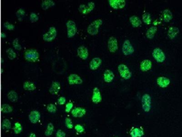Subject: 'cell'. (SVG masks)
I'll return each mask as SVG.
<instances>
[{"label":"cell","instance_id":"836d02e7","mask_svg":"<svg viewBox=\"0 0 182 137\" xmlns=\"http://www.w3.org/2000/svg\"><path fill=\"white\" fill-rule=\"evenodd\" d=\"M16 16H17L18 20H23V18L24 17L25 14V11L23 8H19L17 10L16 13Z\"/></svg>","mask_w":182,"mask_h":137},{"label":"cell","instance_id":"d6986e66","mask_svg":"<svg viewBox=\"0 0 182 137\" xmlns=\"http://www.w3.org/2000/svg\"><path fill=\"white\" fill-rule=\"evenodd\" d=\"M152 67V63L150 60H144L140 64V70L143 72L148 71L150 70Z\"/></svg>","mask_w":182,"mask_h":137},{"label":"cell","instance_id":"f35d334b","mask_svg":"<svg viewBox=\"0 0 182 137\" xmlns=\"http://www.w3.org/2000/svg\"><path fill=\"white\" fill-rule=\"evenodd\" d=\"M12 45L14 46V48L17 50H21V46L19 43V39L18 38L14 39V40H13L12 42Z\"/></svg>","mask_w":182,"mask_h":137},{"label":"cell","instance_id":"cb8c5ba5","mask_svg":"<svg viewBox=\"0 0 182 137\" xmlns=\"http://www.w3.org/2000/svg\"><path fill=\"white\" fill-rule=\"evenodd\" d=\"M158 31V28L155 26H151L147 30L146 32V37L148 38V39H152L155 36V34L157 33Z\"/></svg>","mask_w":182,"mask_h":137},{"label":"cell","instance_id":"f1b7e54d","mask_svg":"<svg viewBox=\"0 0 182 137\" xmlns=\"http://www.w3.org/2000/svg\"><path fill=\"white\" fill-rule=\"evenodd\" d=\"M8 97L9 100L11 101L12 102H16L18 100V96L17 92L14 91V90L10 91L8 94Z\"/></svg>","mask_w":182,"mask_h":137},{"label":"cell","instance_id":"5b68a950","mask_svg":"<svg viewBox=\"0 0 182 137\" xmlns=\"http://www.w3.org/2000/svg\"><path fill=\"white\" fill-rule=\"evenodd\" d=\"M66 26L67 37H73L77 32V25L75 22L72 20H68L66 22Z\"/></svg>","mask_w":182,"mask_h":137},{"label":"cell","instance_id":"bcb514c9","mask_svg":"<svg viewBox=\"0 0 182 137\" xmlns=\"http://www.w3.org/2000/svg\"><path fill=\"white\" fill-rule=\"evenodd\" d=\"M1 35V37H2V38H5L6 37V34L5 33H4V32H2Z\"/></svg>","mask_w":182,"mask_h":137},{"label":"cell","instance_id":"f546056e","mask_svg":"<svg viewBox=\"0 0 182 137\" xmlns=\"http://www.w3.org/2000/svg\"><path fill=\"white\" fill-rule=\"evenodd\" d=\"M142 19L144 23L147 25H150L152 23V18L151 14L148 12H146L143 14Z\"/></svg>","mask_w":182,"mask_h":137},{"label":"cell","instance_id":"d590c367","mask_svg":"<svg viewBox=\"0 0 182 137\" xmlns=\"http://www.w3.org/2000/svg\"><path fill=\"white\" fill-rule=\"evenodd\" d=\"M2 128L5 130H9L11 128V123L8 119H4L2 122Z\"/></svg>","mask_w":182,"mask_h":137},{"label":"cell","instance_id":"4316f807","mask_svg":"<svg viewBox=\"0 0 182 137\" xmlns=\"http://www.w3.org/2000/svg\"><path fill=\"white\" fill-rule=\"evenodd\" d=\"M23 88L27 91H34L36 89V86L34 83L31 81H26L23 84Z\"/></svg>","mask_w":182,"mask_h":137},{"label":"cell","instance_id":"d6a6232c","mask_svg":"<svg viewBox=\"0 0 182 137\" xmlns=\"http://www.w3.org/2000/svg\"><path fill=\"white\" fill-rule=\"evenodd\" d=\"M6 52L7 55H8L9 58H10V60H14V58L16 57V56H17L16 53L13 50V49H12L11 48H9L7 49L6 50Z\"/></svg>","mask_w":182,"mask_h":137},{"label":"cell","instance_id":"e575fe53","mask_svg":"<svg viewBox=\"0 0 182 137\" xmlns=\"http://www.w3.org/2000/svg\"><path fill=\"white\" fill-rule=\"evenodd\" d=\"M2 111L4 113H10L13 110V108L11 106H10L8 104H3L1 108Z\"/></svg>","mask_w":182,"mask_h":137},{"label":"cell","instance_id":"7bdbcfd3","mask_svg":"<svg viewBox=\"0 0 182 137\" xmlns=\"http://www.w3.org/2000/svg\"><path fill=\"white\" fill-rule=\"evenodd\" d=\"M75 130L78 133H82L85 131V128L83 127L80 124H77L75 126Z\"/></svg>","mask_w":182,"mask_h":137},{"label":"cell","instance_id":"7c38bea8","mask_svg":"<svg viewBox=\"0 0 182 137\" xmlns=\"http://www.w3.org/2000/svg\"><path fill=\"white\" fill-rule=\"evenodd\" d=\"M68 82L70 85H79L83 83L82 78L77 74H72L67 78Z\"/></svg>","mask_w":182,"mask_h":137},{"label":"cell","instance_id":"e0dca14e","mask_svg":"<svg viewBox=\"0 0 182 137\" xmlns=\"http://www.w3.org/2000/svg\"><path fill=\"white\" fill-rule=\"evenodd\" d=\"M158 85L161 88H166L170 85L171 80L170 79L165 77H159L158 78L157 80Z\"/></svg>","mask_w":182,"mask_h":137},{"label":"cell","instance_id":"52a82bcc","mask_svg":"<svg viewBox=\"0 0 182 137\" xmlns=\"http://www.w3.org/2000/svg\"><path fill=\"white\" fill-rule=\"evenodd\" d=\"M152 56L154 60L158 63H162L166 60V55L162 49L159 48L154 49L152 52Z\"/></svg>","mask_w":182,"mask_h":137},{"label":"cell","instance_id":"b9f144b4","mask_svg":"<svg viewBox=\"0 0 182 137\" xmlns=\"http://www.w3.org/2000/svg\"><path fill=\"white\" fill-rule=\"evenodd\" d=\"M73 107V104L72 102H68L66 105L65 111L66 112H69L71 111Z\"/></svg>","mask_w":182,"mask_h":137},{"label":"cell","instance_id":"6da1fadb","mask_svg":"<svg viewBox=\"0 0 182 137\" xmlns=\"http://www.w3.org/2000/svg\"><path fill=\"white\" fill-rule=\"evenodd\" d=\"M102 24V20L101 19H97L91 22L87 28V32L91 35H95L98 33L99 28Z\"/></svg>","mask_w":182,"mask_h":137},{"label":"cell","instance_id":"1f68e13d","mask_svg":"<svg viewBox=\"0 0 182 137\" xmlns=\"http://www.w3.org/2000/svg\"><path fill=\"white\" fill-rule=\"evenodd\" d=\"M13 129L16 134H19L23 131V126L20 123L16 122L14 123Z\"/></svg>","mask_w":182,"mask_h":137},{"label":"cell","instance_id":"277c9868","mask_svg":"<svg viewBox=\"0 0 182 137\" xmlns=\"http://www.w3.org/2000/svg\"><path fill=\"white\" fill-rule=\"evenodd\" d=\"M142 106L143 110L146 112H148L152 107L151 96L148 94H144L142 97Z\"/></svg>","mask_w":182,"mask_h":137},{"label":"cell","instance_id":"7402d4cb","mask_svg":"<svg viewBox=\"0 0 182 137\" xmlns=\"http://www.w3.org/2000/svg\"><path fill=\"white\" fill-rule=\"evenodd\" d=\"M129 20H130V22L131 23L133 27H135V28L140 27V26L142 25V20H140V18L137 16H135V15L132 16L130 17Z\"/></svg>","mask_w":182,"mask_h":137},{"label":"cell","instance_id":"4fadbf2b","mask_svg":"<svg viewBox=\"0 0 182 137\" xmlns=\"http://www.w3.org/2000/svg\"><path fill=\"white\" fill-rule=\"evenodd\" d=\"M77 54L79 57L83 60H87L89 56V51L85 46H81L77 49Z\"/></svg>","mask_w":182,"mask_h":137},{"label":"cell","instance_id":"83f0119b","mask_svg":"<svg viewBox=\"0 0 182 137\" xmlns=\"http://www.w3.org/2000/svg\"><path fill=\"white\" fill-rule=\"evenodd\" d=\"M55 2L52 0H44L41 3V7L43 10H47L49 8L54 6Z\"/></svg>","mask_w":182,"mask_h":137},{"label":"cell","instance_id":"8fae6325","mask_svg":"<svg viewBox=\"0 0 182 137\" xmlns=\"http://www.w3.org/2000/svg\"><path fill=\"white\" fill-rule=\"evenodd\" d=\"M108 3L112 8L117 10L123 8L125 6L126 2L125 0H109Z\"/></svg>","mask_w":182,"mask_h":137},{"label":"cell","instance_id":"3957f363","mask_svg":"<svg viewBox=\"0 0 182 137\" xmlns=\"http://www.w3.org/2000/svg\"><path fill=\"white\" fill-rule=\"evenodd\" d=\"M118 70L120 76L125 80L129 79L132 76V74L129 68L124 64H119L118 66Z\"/></svg>","mask_w":182,"mask_h":137},{"label":"cell","instance_id":"ffe728a7","mask_svg":"<svg viewBox=\"0 0 182 137\" xmlns=\"http://www.w3.org/2000/svg\"><path fill=\"white\" fill-rule=\"evenodd\" d=\"M61 89L60 84L57 81H54L51 84V86L49 89L50 93L53 95L57 94Z\"/></svg>","mask_w":182,"mask_h":137},{"label":"cell","instance_id":"ee69618b","mask_svg":"<svg viewBox=\"0 0 182 137\" xmlns=\"http://www.w3.org/2000/svg\"><path fill=\"white\" fill-rule=\"evenodd\" d=\"M57 102L60 105H63L66 103V98L64 97H60L57 100Z\"/></svg>","mask_w":182,"mask_h":137},{"label":"cell","instance_id":"8d00e7d4","mask_svg":"<svg viewBox=\"0 0 182 137\" xmlns=\"http://www.w3.org/2000/svg\"><path fill=\"white\" fill-rule=\"evenodd\" d=\"M47 109L49 112L54 113V112H56V111L57 110V108H56V106H55L54 104L50 103L47 107Z\"/></svg>","mask_w":182,"mask_h":137},{"label":"cell","instance_id":"ba28073f","mask_svg":"<svg viewBox=\"0 0 182 137\" xmlns=\"http://www.w3.org/2000/svg\"><path fill=\"white\" fill-rule=\"evenodd\" d=\"M122 51L123 54L125 56L130 55L134 53V47L129 40H125L124 41L122 47Z\"/></svg>","mask_w":182,"mask_h":137},{"label":"cell","instance_id":"5bb4252c","mask_svg":"<svg viewBox=\"0 0 182 137\" xmlns=\"http://www.w3.org/2000/svg\"><path fill=\"white\" fill-rule=\"evenodd\" d=\"M91 100L94 103H96V104L100 102L102 100L101 93L100 92V89H98L97 87H95L93 89V93H92Z\"/></svg>","mask_w":182,"mask_h":137},{"label":"cell","instance_id":"4dcf8cb0","mask_svg":"<svg viewBox=\"0 0 182 137\" xmlns=\"http://www.w3.org/2000/svg\"><path fill=\"white\" fill-rule=\"evenodd\" d=\"M54 131V126L53 124L49 123L47 127V129L45 131V135L46 136H50L53 133Z\"/></svg>","mask_w":182,"mask_h":137},{"label":"cell","instance_id":"8992f818","mask_svg":"<svg viewBox=\"0 0 182 137\" xmlns=\"http://www.w3.org/2000/svg\"><path fill=\"white\" fill-rule=\"evenodd\" d=\"M57 35V30L56 29L51 26L48 30V31L47 32L43 35V39L45 41L50 42L54 40Z\"/></svg>","mask_w":182,"mask_h":137},{"label":"cell","instance_id":"7dc6e473","mask_svg":"<svg viewBox=\"0 0 182 137\" xmlns=\"http://www.w3.org/2000/svg\"><path fill=\"white\" fill-rule=\"evenodd\" d=\"M29 137H36V135H35V134L33 133H31L30 135L29 136Z\"/></svg>","mask_w":182,"mask_h":137},{"label":"cell","instance_id":"ab89813d","mask_svg":"<svg viewBox=\"0 0 182 137\" xmlns=\"http://www.w3.org/2000/svg\"><path fill=\"white\" fill-rule=\"evenodd\" d=\"M65 125L66 127L69 129H72L73 128V122L72 121L71 119H70L68 117L66 118Z\"/></svg>","mask_w":182,"mask_h":137},{"label":"cell","instance_id":"60d3db41","mask_svg":"<svg viewBox=\"0 0 182 137\" xmlns=\"http://www.w3.org/2000/svg\"><path fill=\"white\" fill-rule=\"evenodd\" d=\"M4 26L6 27V29H8L10 31H12L14 29V25H13L11 23H9V22H6L4 23Z\"/></svg>","mask_w":182,"mask_h":137},{"label":"cell","instance_id":"9a60e30c","mask_svg":"<svg viewBox=\"0 0 182 137\" xmlns=\"http://www.w3.org/2000/svg\"><path fill=\"white\" fill-rule=\"evenodd\" d=\"M102 61L100 57H94L89 63V67L92 70H96L102 64Z\"/></svg>","mask_w":182,"mask_h":137},{"label":"cell","instance_id":"603a6c76","mask_svg":"<svg viewBox=\"0 0 182 137\" xmlns=\"http://www.w3.org/2000/svg\"><path fill=\"white\" fill-rule=\"evenodd\" d=\"M130 134L131 137H142L144 135V132L142 128H135L131 130Z\"/></svg>","mask_w":182,"mask_h":137},{"label":"cell","instance_id":"2e32d148","mask_svg":"<svg viewBox=\"0 0 182 137\" xmlns=\"http://www.w3.org/2000/svg\"><path fill=\"white\" fill-rule=\"evenodd\" d=\"M72 115L76 118L82 117L86 114V110L83 107H77L72 110Z\"/></svg>","mask_w":182,"mask_h":137},{"label":"cell","instance_id":"74e56055","mask_svg":"<svg viewBox=\"0 0 182 137\" xmlns=\"http://www.w3.org/2000/svg\"><path fill=\"white\" fill-rule=\"evenodd\" d=\"M29 19L32 23H35L39 20V16L34 12H32L29 15Z\"/></svg>","mask_w":182,"mask_h":137},{"label":"cell","instance_id":"d4e9b609","mask_svg":"<svg viewBox=\"0 0 182 137\" xmlns=\"http://www.w3.org/2000/svg\"><path fill=\"white\" fill-rule=\"evenodd\" d=\"M179 29L177 27H171L168 31V36L171 39H174L179 33Z\"/></svg>","mask_w":182,"mask_h":137},{"label":"cell","instance_id":"30bf717a","mask_svg":"<svg viewBox=\"0 0 182 137\" xmlns=\"http://www.w3.org/2000/svg\"><path fill=\"white\" fill-rule=\"evenodd\" d=\"M107 48L111 53L116 52L118 49V43L117 38L114 37H111L107 41Z\"/></svg>","mask_w":182,"mask_h":137},{"label":"cell","instance_id":"484cf974","mask_svg":"<svg viewBox=\"0 0 182 137\" xmlns=\"http://www.w3.org/2000/svg\"><path fill=\"white\" fill-rule=\"evenodd\" d=\"M162 16H163V20H165V22H166V23L169 22L173 18V15L172 12L169 9L164 10L162 12Z\"/></svg>","mask_w":182,"mask_h":137},{"label":"cell","instance_id":"7a4b0ae2","mask_svg":"<svg viewBox=\"0 0 182 137\" xmlns=\"http://www.w3.org/2000/svg\"><path fill=\"white\" fill-rule=\"evenodd\" d=\"M40 55L39 52L36 49H29L25 52L24 57L27 61L29 62H37L39 58Z\"/></svg>","mask_w":182,"mask_h":137},{"label":"cell","instance_id":"44dd1931","mask_svg":"<svg viewBox=\"0 0 182 137\" xmlns=\"http://www.w3.org/2000/svg\"><path fill=\"white\" fill-rule=\"evenodd\" d=\"M104 80L106 83H111L114 78V74L110 70H106L103 74Z\"/></svg>","mask_w":182,"mask_h":137},{"label":"cell","instance_id":"9c48e42d","mask_svg":"<svg viewBox=\"0 0 182 137\" xmlns=\"http://www.w3.org/2000/svg\"><path fill=\"white\" fill-rule=\"evenodd\" d=\"M95 6V3L94 2L91 1L87 3L86 5L84 4L80 5L79 7V10L82 14H88L94 10Z\"/></svg>","mask_w":182,"mask_h":137},{"label":"cell","instance_id":"f6af8a7d","mask_svg":"<svg viewBox=\"0 0 182 137\" xmlns=\"http://www.w3.org/2000/svg\"><path fill=\"white\" fill-rule=\"evenodd\" d=\"M56 136V137H65V132L61 130H58L57 131Z\"/></svg>","mask_w":182,"mask_h":137},{"label":"cell","instance_id":"ac0fdd59","mask_svg":"<svg viewBox=\"0 0 182 137\" xmlns=\"http://www.w3.org/2000/svg\"><path fill=\"white\" fill-rule=\"evenodd\" d=\"M41 115L40 113L37 110H33L29 114V118L30 122L32 123L36 124L40 120Z\"/></svg>","mask_w":182,"mask_h":137}]
</instances>
